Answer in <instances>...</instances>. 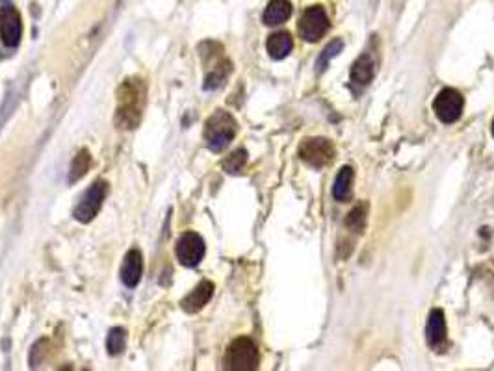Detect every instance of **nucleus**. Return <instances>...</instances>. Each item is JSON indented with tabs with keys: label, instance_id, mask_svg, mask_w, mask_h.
Wrapping results in <instances>:
<instances>
[{
	"label": "nucleus",
	"instance_id": "1",
	"mask_svg": "<svg viewBox=\"0 0 494 371\" xmlns=\"http://www.w3.org/2000/svg\"><path fill=\"white\" fill-rule=\"evenodd\" d=\"M147 100V88L140 78H126L117 91V108H115V123L121 129L132 130L141 121Z\"/></svg>",
	"mask_w": 494,
	"mask_h": 371
},
{
	"label": "nucleus",
	"instance_id": "2",
	"mask_svg": "<svg viewBox=\"0 0 494 371\" xmlns=\"http://www.w3.org/2000/svg\"><path fill=\"white\" fill-rule=\"evenodd\" d=\"M236 129L238 124L229 112H223V110L214 112L204 124V141L208 149L212 152H221L227 149L236 136Z\"/></svg>",
	"mask_w": 494,
	"mask_h": 371
},
{
	"label": "nucleus",
	"instance_id": "3",
	"mask_svg": "<svg viewBox=\"0 0 494 371\" xmlns=\"http://www.w3.org/2000/svg\"><path fill=\"white\" fill-rule=\"evenodd\" d=\"M225 367L233 371H253L259 367V349L249 338H236L227 349Z\"/></svg>",
	"mask_w": 494,
	"mask_h": 371
},
{
	"label": "nucleus",
	"instance_id": "4",
	"mask_svg": "<svg viewBox=\"0 0 494 371\" xmlns=\"http://www.w3.org/2000/svg\"><path fill=\"white\" fill-rule=\"evenodd\" d=\"M299 158L314 169H322L333 162L334 147L325 138H307L299 145Z\"/></svg>",
	"mask_w": 494,
	"mask_h": 371
},
{
	"label": "nucleus",
	"instance_id": "5",
	"mask_svg": "<svg viewBox=\"0 0 494 371\" xmlns=\"http://www.w3.org/2000/svg\"><path fill=\"white\" fill-rule=\"evenodd\" d=\"M299 36L307 43H316L329 30V17L322 6H308L299 19Z\"/></svg>",
	"mask_w": 494,
	"mask_h": 371
},
{
	"label": "nucleus",
	"instance_id": "6",
	"mask_svg": "<svg viewBox=\"0 0 494 371\" xmlns=\"http://www.w3.org/2000/svg\"><path fill=\"white\" fill-rule=\"evenodd\" d=\"M104 197H106V182L97 181L89 186L88 190L84 191L82 199L77 204L73 211V217L80 223L93 221L95 216L99 214L100 207H103Z\"/></svg>",
	"mask_w": 494,
	"mask_h": 371
},
{
	"label": "nucleus",
	"instance_id": "7",
	"mask_svg": "<svg viewBox=\"0 0 494 371\" xmlns=\"http://www.w3.org/2000/svg\"><path fill=\"white\" fill-rule=\"evenodd\" d=\"M204 253H207V245H204L203 237L199 236L197 232H184L178 237L177 245H175L177 260L186 268L199 266L204 258Z\"/></svg>",
	"mask_w": 494,
	"mask_h": 371
},
{
	"label": "nucleus",
	"instance_id": "8",
	"mask_svg": "<svg viewBox=\"0 0 494 371\" xmlns=\"http://www.w3.org/2000/svg\"><path fill=\"white\" fill-rule=\"evenodd\" d=\"M463 106L464 100L463 97H461V93L452 88L442 89L437 97H435V103H433L435 115L441 119L442 123L446 124L459 121V117L463 114Z\"/></svg>",
	"mask_w": 494,
	"mask_h": 371
},
{
	"label": "nucleus",
	"instance_id": "9",
	"mask_svg": "<svg viewBox=\"0 0 494 371\" xmlns=\"http://www.w3.org/2000/svg\"><path fill=\"white\" fill-rule=\"evenodd\" d=\"M22 36V22L19 11L11 4L0 6V37L6 46H17Z\"/></svg>",
	"mask_w": 494,
	"mask_h": 371
},
{
	"label": "nucleus",
	"instance_id": "10",
	"mask_svg": "<svg viewBox=\"0 0 494 371\" xmlns=\"http://www.w3.org/2000/svg\"><path fill=\"white\" fill-rule=\"evenodd\" d=\"M141 273H143V256L138 249H132L126 253L121 266V282L125 284L126 288H136L141 280Z\"/></svg>",
	"mask_w": 494,
	"mask_h": 371
},
{
	"label": "nucleus",
	"instance_id": "11",
	"mask_svg": "<svg viewBox=\"0 0 494 371\" xmlns=\"http://www.w3.org/2000/svg\"><path fill=\"white\" fill-rule=\"evenodd\" d=\"M214 295V284L210 282V280H201V282L195 286V288L190 292V294L182 299L181 306L184 312H188V314H197L199 310L203 308L204 304L208 303V301L212 299Z\"/></svg>",
	"mask_w": 494,
	"mask_h": 371
},
{
	"label": "nucleus",
	"instance_id": "12",
	"mask_svg": "<svg viewBox=\"0 0 494 371\" xmlns=\"http://www.w3.org/2000/svg\"><path fill=\"white\" fill-rule=\"evenodd\" d=\"M426 338L427 344H429L433 349L446 346V318H444V312H442L441 308L431 310L429 320H427Z\"/></svg>",
	"mask_w": 494,
	"mask_h": 371
},
{
	"label": "nucleus",
	"instance_id": "13",
	"mask_svg": "<svg viewBox=\"0 0 494 371\" xmlns=\"http://www.w3.org/2000/svg\"><path fill=\"white\" fill-rule=\"evenodd\" d=\"M375 72V65L374 60L370 54H363L360 58H357L351 67V72H349V82H351V88H364L372 82Z\"/></svg>",
	"mask_w": 494,
	"mask_h": 371
},
{
	"label": "nucleus",
	"instance_id": "14",
	"mask_svg": "<svg viewBox=\"0 0 494 371\" xmlns=\"http://www.w3.org/2000/svg\"><path fill=\"white\" fill-rule=\"evenodd\" d=\"M292 15V4L288 0H271L270 4L266 6L262 21L268 26H277L288 21Z\"/></svg>",
	"mask_w": 494,
	"mask_h": 371
},
{
	"label": "nucleus",
	"instance_id": "15",
	"mask_svg": "<svg viewBox=\"0 0 494 371\" xmlns=\"http://www.w3.org/2000/svg\"><path fill=\"white\" fill-rule=\"evenodd\" d=\"M266 48H268V54L273 60H285L292 52V48H294V39H292L288 32H277V34H271L268 37Z\"/></svg>",
	"mask_w": 494,
	"mask_h": 371
},
{
	"label": "nucleus",
	"instance_id": "16",
	"mask_svg": "<svg viewBox=\"0 0 494 371\" xmlns=\"http://www.w3.org/2000/svg\"><path fill=\"white\" fill-rule=\"evenodd\" d=\"M351 190H353V169L346 165V167L338 171L337 178H334L333 197L338 202L348 201L351 197Z\"/></svg>",
	"mask_w": 494,
	"mask_h": 371
},
{
	"label": "nucleus",
	"instance_id": "17",
	"mask_svg": "<svg viewBox=\"0 0 494 371\" xmlns=\"http://www.w3.org/2000/svg\"><path fill=\"white\" fill-rule=\"evenodd\" d=\"M89 165H91V156H89L88 149H82L78 152L77 156L71 162V167H69V182H78L82 178L86 173H88Z\"/></svg>",
	"mask_w": 494,
	"mask_h": 371
},
{
	"label": "nucleus",
	"instance_id": "18",
	"mask_svg": "<svg viewBox=\"0 0 494 371\" xmlns=\"http://www.w3.org/2000/svg\"><path fill=\"white\" fill-rule=\"evenodd\" d=\"M229 71H230V63L229 62L216 63V65L212 67V71L208 72L207 77H204L203 88L204 89H218L219 86H223L225 78H227Z\"/></svg>",
	"mask_w": 494,
	"mask_h": 371
},
{
	"label": "nucleus",
	"instance_id": "19",
	"mask_svg": "<svg viewBox=\"0 0 494 371\" xmlns=\"http://www.w3.org/2000/svg\"><path fill=\"white\" fill-rule=\"evenodd\" d=\"M344 48V41L342 39H334V41L329 43L325 48L322 51V54L318 56L316 60V72H323L325 69L329 67V63H331V60L333 58H337L340 52H342Z\"/></svg>",
	"mask_w": 494,
	"mask_h": 371
},
{
	"label": "nucleus",
	"instance_id": "20",
	"mask_svg": "<svg viewBox=\"0 0 494 371\" xmlns=\"http://www.w3.org/2000/svg\"><path fill=\"white\" fill-rule=\"evenodd\" d=\"M126 347V330L121 329V327H115V329L110 330L108 338H106V349L112 356L121 355Z\"/></svg>",
	"mask_w": 494,
	"mask_h": 371
},
{
	"label": "nucleus",
	"instance_id": "21",
	"mask_svg": "<svg viewBox=\"0 0 494 371\" xmlns=\"http://www.w3.org/2000/svg\"><path fill=\"white\" fill-rule=\"evenodd\" d=\"M247 164V150L245 149H238L234 150L233 155L227 156L223 160V169L230 175H236L240 171L244 169V165Z\"/></svg>",
	"mask_w": 494,
	"mask_h": 371
},
{
	"label": "nucleus",
	"instance_id": "22",
	"mask_svg": "<svg viewBox=\"0 0 494 371\" xmlns=\"http://www.w3.org/2000/svg\"><path fill=\"white\" fill-rule=\"evenodd\" d=\"M346 227L353 232H363L366 227V204H359L346 217Z\"/></svg>",
	"mask_w": 494,
	"mask_h": 371
},
{
	"label": "nucleus",
	"instance_id": "23",
	"mask_svg": "<svg viewBox=\"0 0 494 371\" xmlns=\"http://www.w3.org/2000/svg\"><path fill=\"white\" fill-rule=\"evenodd\" d=\"M493 136H494V121H493Z\"/></svg>",
	"mask_w": 494,
	"mask_h": 371
}]
</instances>
